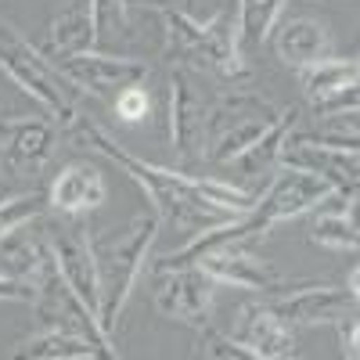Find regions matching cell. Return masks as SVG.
<instances>
[{
    "mask_svg": "<svg viewBox=\"0 0 360 360\" xmlns=\"http://www.w3.org/2000/svg\"><path fill=\"white\" fill-rule=\"evenodd\" d=\"M90 148H98L101 155H108L115 166H123L137 184L148 191L155 213L173 220L184 231H209L231 217H242L256 205L252 191H242L234 184H224L217 176H198V173H184V169H166L155 162H144L130 152H123L98 123H90L86 115H76L69 123Z\"/></svg>",
    "mask_w": 360,
    "mask_h": 360,
    "instance_id": "6da1fadb",
    "label": "cell"
},
{
    "mask_svg": "<svg viewBox=\"0 0 360 360\" xmlns=\"http://www.w3.org/2000/svg\"><path fill=\"white\" fill-rule=\"evenodd\" d=\"M155 238H159V213H148V217L130 220L123 231L105 234L101 242H90L94 245V263H98V295H101L98 324L105 332H112L119 314H123Z\"/></svg>",
    "mask_w": 360,
    "mask_h": 360,
    "instance_id": "7a4b0ae2",
    "label": "cell"
},
{
    "mask_svg": "<svg viewBox=\"0 0 360 360\" xmlns=\"http://www.w3.org/2000/svg\"><path fill=\"white\" fill-rule=\"evenodd\" d=\"M285 108L270 105L256 90H231L205 112V155L213 162H238L278 123Z\"/></svg>",
    "mask_w": 360,
    "mask_h": 360,
    "instance_id": "3957f363",
    "label": "cell"
},
{
    "mask_svg": "<svg viewBox=\"0 0 360 360\" xmlns=\"http://www.w3.org/2000/svg\"><path fill=\"white\" fill-rule=\"evenodd\" d=\"M162 25H166V44L169 54L176 58H202L209 69H217L227 79H242L245 76V62L238 54V37H234V15L231 11H217L205 22L184 15V11H169V8H155Z\"/></svg>",
    "mask_w": 360,
    "mask_h": 360,
    "instance_id": "277c9868",
    "label": "cell"
},
{
    "mask_svg": "<svg viewBox=\"0 0 360 360\" xmlns=\"http://www.w3.org/2000/svg\"><path fill=\"white\" fill-rule=\"evenodd\" d=\"M0 69H4L33 101H40L54 119H62V127H69L76 119L72 90H69L72 83L58 72L37 47H29L15 33V25H8V22H0Z\"/></svg>",
    "mask_w": 360,
    "mask_h": 360,
    "instance_id": "5b68a950",
    "label": "cell"
},
{
    "mask_svg": "<svg viewBox=\"0 0 360 360\" xmlns=\"http://www.w3.org/2000/svg\"><path fill=\"white\" fill-rule=\"evenodd\" d=\"M33 285H37V295H33L37 317L47 324V332H51V328H54V332H76V335H83L90 346H94L101 356H115V349L108 346V332L98 324V314L65 285V278L58 274V266H54L51 256H47V263H44V270L37 274Z\"/></svg>",
    "mask_w": 360,
    "mask_h": 360,
    "instance_id": "8992f818",
    "label": "cell"
},
{
    "mask_svg": "<svg viewBox=\"0 0 360 360\" xmlns=\"http://www.w3.org/2000/svg\"><path fill=\"white\" fill-rule=\"evenodd\" d=\"M217 295V281L205 274L198 263L184 266H162V274L155 281V307L162 317L202 328L209 321V307Z\"/></svg>",
    "mask_w": 360,
    "mask_h": 360,
    "instance_id": "52a82bcc",
    "label": "cell"
},
{
    "mask_svg": "<svg viewBox=\"0 0 360 360\" xmlns=\"http://www.w3.org/2000/svg\"><path fill=\"white\" fill-rule=\"evenodd\" d=\"M54 69L62 72L72 86L86 90L94 98H115L119 90H127L148 76V65L137 58H112L98 51H76L54 58Z\"/></svg>",
    "mask_w": 360,
    "mask_h": 360,
    "instance_id": "ba28073f",
    "label": "cell"
},
{
    "mask_svg": "<svg viewBox=\"0 0 360 360\" xmlns=\"http://www.w3.org/2000/svg\"><path fill=\"white\" fill-rule=\"evenodd\" d=\"M47 252L58 266V274L65 278V285L83 299V303L98 314V263H94V245L90 238L79 234V227L58 224L47 231Z\"/></svg>",
    "mask_w": 360,
    "mask_h": 360,
    "instance_id": "9c48e42d",
    "label": "cell"
},
{
    "mask_svg": "<svg viewBox=\"0 0 360 360\" xmlns=\"http://www.w3.org/2000/svg\"><path fill=\"white\" fill-rule=\"evenodd\" d=\"M278 166L314 173V176L328 180L335 191H356V152H339V148L314 144L307 134H295V137L281 141Z\"/></svg>",
    "mask_w": 360,
    "mask_h": 360,
    "instance_id": "30bf717a",
    "label": "cell"
},
{
    "mask_svg": "<svg viewBox=\"0 0 360 360\" xmlns=\"http://www.w3.org/2000/svg\"><path fill=\"white\" fill-rule=\"evenodd\" d=\"M217 285H231V288H245V292H270L278 288V270L266 259H259L256 252L245 249V242L234 245H217L195 259Z\"/></svg>",
    "mask_w": 360,
    "mask_h": 360,
    "instance_id": "8fae6325",
    "label": "cell"
},
{
    "mask_svg": "<svg viewBox=\"0 0 360 360\" xmlns=\"http://www.w3.org/2000/svg\"><path fill=\"white\" fill-rule=\"evenodd\" d=\"M54 152V127L47 119L33 115H11L0 119V162L11 173L40 169Z\"/></svg>",
    "mask_w": 360,
    "mask_h": 360,
    "instance_id": "7c38bea8",
    "label": "cell"
},
{
    "mask_svg": "<svg viewBox=\"0 0 360 360\" xmlns=\"http://www.w3.org/2000/svg\"><path fill=\"white\" fill-rule=\"evenodd\" d=\"M356 299L346 288L335 285H307V288H295L288 295H281L274 307V314L285 324H335L346 314H353Z\"/></svg>",
    "mask_w": 360,
    "mask_h": 360,
    "instance_id": "4fadbf2b",
    "label": "cell"
},
{
    "mask_svg": "<svg viewBox=\"0 0 360 360\" xmlns=\"http://www.w3.org/2000/svg\"><path fill=\"white\" fill-rule=\"evenodd\" d=\"M205 101L195 90L188 69L169 72V148L176 155H191V148L205 134Z\"/></svg>",
    "mask_w": 360,
    "mask_h": 360,
    "instance_id": "5bb4252c",
    "label": "cell"
},
{
    "mask_svg": "<svg viewBox=\"0 0 360 360\" xmlns=\"http://www.w3.org/2000/svg\"><path fill=\"white\" fill-rule=\"evenodd\" d=\"M238 342H242L252 360H285L295 353V339L288 332V324L274 314L270 303H252L238 317Z\"/></svg>",
    "mask_w": 360,
    "mask_h": 360,
    "instance_id": "9a60e30c",
    "label": "cell"
},
{
    "mask_svg": "<svg viewBox=\"0 0 360 360\" xmlns=\"http://www.w3.org/2000/svg\"><path fill=\"white\" fill-rule=\"evenodd\" d=\"M274 47H278V58L292 69L317 65L324 58H332V25L324 18H314V15L285 18L281 29H278Z\"/></svg>",
    "mask_w": 360,
    "mask_h": 360,
    "instance_id": "2e32d148",
    "label": "cell"
},
{
    "mask_svg": "<svg viewBox=\"0 0 360 360\" xmlns=\"http://www.w3.org/2000/svg\"><path fill=\"white\" fill-rule=\"evenodd\" d=\"M105 202V176L90 162H69L51 184V205L58 213H86Z\"/></svg>",
    "mask_w": 360,
    "mask_h": 360,
    "instance_id": "e0dca14e",
    "label": "cell"
},
{
    "mask_svg": "<svg viewBox=\"0 0 360 360\" xmlns=\"http://www.w3.org/2000/svg\"><path fill=\"white\" fill-rule=\"evenodd\" d=\"M98 40L94 33V22H90V4L83 0V4L69 8L65 15H58L51 22V37H47V51L54 58L62 54H76V51H90Z\"/></svg>",
    "mask_w": 360,
    "mask_h": 360,
    "instance_id": "ac0fdd59",
    "label": "cell"
},
{
    "mask_svg": "<svg viewBox=\"0 0 360 360\" xmlns=\"http://www.w3.org/2000/svg\"><path fill=\"white\" fill-rule=\"evenodd\" d=\"M299 72H303V94H307V101H317L324 94H335V90L356 86L360 65H356V58H324V62L307 65V69H299Z\"/></svg>",
    "mask_w": 360,
    "mask_h": 360,
    "instance_id": "d6986e66",
    "label": "cell"
},
{
    "mask_svg": "<svg viewBox=\"0 0 360 360\" xmlns=\"http://www.w3.org/2000/svg\"><path fill=\"white\" fill-rule=\"evenodd\" d=\"M288 0H238L234 11V37L238 44H263L270 29L278 25Z\"/></svg>",
    "mask_w": 360,
    "mask_h": 360,
    "instance_id": "ffe728a7",
    "label": "cell"
},
{
    "mask_svg": "<svg viewBox=\"0 0 360 360\" xmlns=\"http://www.w3.org/2000/svg\"><path fill=\"white\" fill-rule=\"evenodd\" d=\"M15 356H33V360H90L101 356L94 346H90L83 335L76 332H44L40 339H29L25 346L15 349Z\"/></svg>",
    "mask_w": 360,
    "mask_h": 360,
    "instance_id": "44dd1931",
    "label": "cell"
},
{
    "mask_svg": "<svg viewBox=\"0 0 360 360\" xmlns=\"http://www.w3.org/2000/svg\"><path fill=\"white\" fill-rule=\"evenodd\" d=\"M310 242L324 245V249H335V252H356L360 245V234L353 224V205L346 213H332V217H317L310 227Z\"/></svg>",
    "mask_w": 360,
    "mask_h": 360,
    "instance_id": "7402d4cb",
    "label": "cell"
},
{
    "mask_svg": "<svg viewBox=\"0 0 360 360\" xmlns=\"http://www.w3.org/2000/svg\"><path fill=\"white\" fill-rule=\"evenodd\" d=\"M292 119H295V108H285L278 123L270 127V130L249 148L242 159H238L245 173H256V169H266V166H274V162H278V148H281V141H285L288 130H292Z\"/></svg>",
    "mask_w": 360,
    "mask_h": 360,
    "instance_id": "603a6c76",
    "label": "cell"
},
{
    "mask_svg": "<svg viewBox=\"0 0 360 360\" xmlns=\"http://www.w3.org/2000/svg\"><path fill=\"white\" fill-rule=\"evenodd\" d=\"M44 209V195L40 191H29V195H15V198H4L0 202V238L25 227L29 220H37Z\"/></svg>",
    "mask_w": 360,
    "mask_h": 360,
    "instance_id": "cb8c5ba5",
    "label": "cell"
},
{
    "mask_svg": "<svg viewBox=\"0 0 360 360\" xmlns=\"http://www.w3.org/2000/svg\"><path fill=\"white\" fill-rule=\"evenodd\" d=\"M112 105H115V115L123 119V123H141V119L152 115V98H148V90L141 83L119 90V94L112 98Z\"/></svg>",
    "mask_w": 360,
    "mask_h": 360,
    "instance_id": "d4e9b609",
    "label": "cell"
},
{
    "mask_svg": "<svg viewBox=\"0 0 360 360\" xmlns=\"http://www.w3.org/2000/svg\"><path fill=\"white\" fill-rule=\"evenodd\" d=\"M202 356H234V360H252V353L238 342L234 335H224V332H213L205 328V339H202Z\"/></svg>",
    "mask_w": 360,
    "mask_h": 360,
    "instance_id": "484cf974",
    "label": "cell"
},
{
    "mask_svg": "<svg viewBox=\"0 0 360 360\" xmlns=\"http://www.w3.org/2000/svg\"><path fill=\"white\" fill-rule=\"evenodd\" d=\"M314 105V115L317 119H332V115H349L356 112V86H346V90H335V94H324Z\"/></svg>",
    "mask_w": 360,
    "mask_h": 360,
    "instance_id": "4316f807",
    "label": "cell"
},
{
    "mask_svg": "<svg viewBox=\"0 0 360 360\" xmlns=\"http://www.w3.org/2000/svg\"><path fill=\"white\" fill-rule=\"evenodd\" d=\"M90 4V22H94V33L101 37L108 22H123V8L127 0H86Z\"/></svg>",
    "mask_w": 360,
    "mask_h": 360,
    "instance_id": "83f0119b",
    "label": "cell"
},
{
    "mask_svg": "<svg viewBox=\"0 0 360 360\" xmlns=\"http://www.w3.org/2000/svg\"><path fill=\"white\" fill-rule=\"evenodd\" d=\"M33 295H37L33 281H18V278L0 274V299L4 303H33Z\"/></svg>",
    "mask_w": 360,
    "mask_h": 360,
    "instance_id": "f1b7e54d",
    "label": "cell"
},
{
    "mask_svg": "<svg viewBox=\"0 0 360 360\" xmlns=\"http://www.w3.org/2000/svg\"><path fill=\"white\" fill-rule=\"evenodd\" d=\"M339 324V335H342V356H349V360H356V335H360V321H356V314H346L342 321H335Z\"/></svg>",
    "mask_w": 360,
    "mask_h": 360,
    "instance_id": "f546056e",
    "label": "cell"
}]
</instances>
